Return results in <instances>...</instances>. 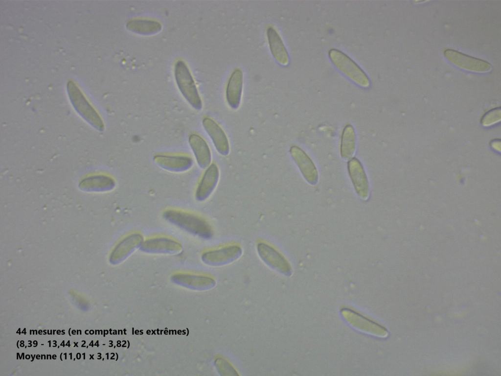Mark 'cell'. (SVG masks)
<instances>
[{
    "label": "cell",
    "instance_id": "6da1fadb",
    "mask_svg": "<svg viewBox=\"0 0 501 376\" xmlns=\"http://www.w3.org/2000/svg\"><path fill=\"white\" fill-rule=\"evenodd\" d=\"M164 220L194 236L204 240L212 238L214 233L211 225L199 214L177 208H167L162 213Z\"/></svg>",
    "mask_w": 501,
    "mask_h": 376
},
{
    "label": "cell",
    "instance_id": "7a4b0ae2",
    "mask_svg": "<svg viewBox=\"0 0 501 376\" xmlns=\"http://www.w3.org/2000/svg\"><path fill=\"white\" fill-rule=\"evenodd\" d=\"M174 74L177 86L186 101L197 110L202 107V101L194 79L186 65L182 60L175 63Z\"/></svg>",
    "mask_w": 501,
    "mask_h": 376
},
{
    "label": "cell",
    "instance_id": "3957f363",
    "mask_svg": "<svg viewBox=\"0 0 501 376\" xmlns=\"http://www.w3.org/2000/svg\"><path fill=\"white\" fill-rule=\"evenodd\" d=\"M243 249L237 243H230L203 251L200 258L209 266H221L230 264L243 255Z\"/></svg>",
    "mask_w": 501,
    "mask_h": 376
},
{
    "label": "cell",
    "instance_id": "277c9868",
    "mask_svg": "<svg viewBox=\"0 0 501 376\" xmlns=\"http://www.w3.org/2000/svg\"><path fill=\"white\" fill-rule=\"evenodd\" d=\"M255 249L260 259L268 267L283 275H290L292 268L290 262L274 246L265 240H258Z\"/></svg>",
    "mask_w": 501,
    "mask_h": 376
},
{
    "label": "cell",
    "instance_id": "5b68a950",
    "mask_svg": "<svg viewBox=\"0 0 501 376\" xmlns=\"http://www.w3.org/2000/svg\"><path fill=\"white\" fill-rule=\"evenodd\" d=\"M329 56L338 70L353 82L361 87H368L369 80L366 73L346 54L338 49H331Z\"/></svg>",
    "mask_w": 501,
    "mask_h": 376
},
{
    "label": "cell",
    "instance_id": "8992f818",
    "mask_svg": "<svg viewBox=\"0 0 501 376\" xmlns=\"http://www.w3.org/2000/svg\"><path fill=\"white\" fill-rule=\"evenodd\" d=\"M145 238L139 231H133L122 236L112 249L109 260L113 264H119L139 250Z\"/></svg>",
    "mask_w": 501,
    "mask_h": 376
},
{
    "label": "cell",
    "instance_id": "52a82bcc",
    "mask_svg": "<svg viewBox=\"0 0 501 376\" xmlns=\"http://www.w3.org/2000/svg\"><path fill=\"white\" fill-rule=\"evenodd\" d=\"M183 246L178 239L165 235H156L145 238L139 250L151 255H173L182 252Z\"/></svg>",
    "mask_w": 501,
    "mask_h": 376
},
{
    "label": "cell",
    "instance_id": "ba28073f",
    "mask_svg": "<svg viewBox=\"0 0 501 376\" xmlns=\"http://www.w3.org/2000/svg\"><path fill=\"white\" fill-rule=\"evenodd\" d=\"M68 91L73 105L81 116L97 130H103L105 126L103 120L82 93L74 87L70 88Z\"/></svg>",
    "mask_w": 501,
    "mask_h": 376
},
{
    "label": "cell",
    "instance_id": "9c48e42d",
    "mask_svg": "<svg viewBox=\"0 0 501 376\" xmlns=\"http://www.w3.org/2000/svg\"><path fill=\"white\" fill-rule=\"evenodd\" d=\"M154 162L159 167L172 172H182L192 166L193 160L184 154L158 153L153 157Z\"/></svg>",
    "mask_w": 501,
    "mask_h": 376
},
{
    "label": "cell",
    "instance_id": "30bf717a",
    "mask_svg": "<svg viewBox=\"0 0 501 376\" xmlns=\"http://www.w3.org/2000/svg\"><path fill=\"white\" fill-rule=\"evenodd\" d=\"M219 170L216 164L207 166L201 178L195 189V198L198 202L207 199L215 188L219 180Z\"/></svg>",
    "mask_w": 501,
    "mask_h": 376
},
{
    "label": "cell",
    "instance_id": "8fae6325",
    "mask_svg": "<svg viewBox=\"0 0 501 376\" xmlns=\"http://www.w3.org/2000/svg\"><path fill=\"white\" fill-rule=\"evenodd\" d=\"M444 54L450 61L465 70L478 72H485L489 71L491 69V65L488 62L455 50L446 49Z\"/></svg>",
    "mask_w": 501,
    "mask_h": 376
},
{
    "label": "cell",
    "instance_id": "7c38bea8",
    "mask_svg": "<svg viewBox=\"0 0 501 376\" xmlns=\"http://www.w3.org/2000/svg\"><path fill=\"white\" fill-rule=\"evenodd\" d=\"M290 152L306 181L311 184L316 183L318 178V171L308 155L301 148L296 145L290 147Z\"/></svg>",
    "mask_w": 501,
    "mask_h": 376
},
{
    "label": "cell",
    "instance_id": "4fadbf2b",
    "mask_svg": "<svg viewBox=\"0 0 501 376\" xmlns=\"http://www.w3.org/2000/svg\"><path fill=\"white\" fill-rule=\"evenodd\" d=\"M202 124L218 152L222 155H227L229 151V142L223 129L214 120L208 117H205L203 118Z\"/></svg>",
    "mask_w": 501,
    "mask_h": 376
},
{
    "label": "cell",
    "instance_id": "5bb4252c",
    "mask_svg": "<svg viewBox=\"0 0 501 376\" xmlns=\"http://www.w3.org/2000/svg\"><path fill=\"white\" fill-rule=\"evenodd\" d=\"M347 169L356 191L360 196L365 198L369 191L368 181L364 167L356 158H352L347 163Z\"/></svg>",
    "mask_w": 501,
    "mask_h": 376
},
{
    "label": "cell",
    "instance_id": "9a60e30c",
    "mask_svg": "<svg viewBox=\"0 0 501 376\" xmlns=\"http://www.w3.org/2000/svg\"><path fill=\"white\" fill-rule=\"evenodd\" d=\"M243 86V73L239 68L235 69L230 74L226 90L227 101L233 109L239 107Z\"/></svg>",
    "mask_w": 501,
    "mask_h": 376
},
{
    "label": "cell",
    "instance_id": "2e32d148",
    "mask_svg": "<svg viewBox=\"0 0 501 376\" xmlns=\"http://www.w3.org/2000/svg\"><path fill=\"white\" fill-rule=\"evenodd\" d=\"M266 34L269 48L274 59L280 65H287L289 54L278 32L273 26H269L267 28Z\"/></svg>",
    "mask_w": 501,
    "mask_h": 376
},
{
    "label": "cell",
    "instance_id": "e0dca14e",
    "mask_svg": "<svg viewBox=\"0 0 501 376\" xmlns=\"http://www.w3.org/2000/svg\"><path fill=\"white\" fill-rule=\"evenodd\" d=\"M188 143L199 166L205 168L211 160L210 148L205 140L197 133H191L188 137Z\"/></svg>",
    "mask_w": 501,
    "mask_h": 376
},
{
    "label": "cell",
    "instance_id": "ac0fdd59",
    "mask_svg": "<svg viewBox=\"0 0 501 376\" xmlns=\"http://www.w3.org/2000/svg\"><path fill=\"white\" fill-rule=\"evenodd\" d=\"M172 279L180 285L196 288L211 287L216 283L212 277L199 274L177 273L172 276Z\"/></svg>",
    "mask_w": 501,
    "mask_h": 376
},
{
    "label": "cell",
    "instance_id": "d6986e66",
    "mask_svg": "<svg viewBox=\"0 0 501 376\" xmlns=\"http://www.w3.org/2000/svg\"><path fill=\"white\" fill-rule=\"evenodd\" d=\"M356 135L353 126L346 124L343 128L341 139L340 153L345 159L351 158L356 148Z\"/></svg>",
    "mask_w": 501,
    "mask_h": 376
},
{
    "label": "cell",
    "instance_id": "ffe728a7",
    "mask_svg": "<svg viewBox=\"0 0 501 376\" xmlns=\"http://www.w3.org/2000/svg\"><path fill=\"white\" fill-rule=\"evenodd\" d=\"M127 27L136 33L149 34L158 32L161 29V25L157 21L146 19H135L129 20Z\"/></svg>",
    "mask_w": 501,
    "mask_h": 376
},
{
    "label": "cell",
    "instance_id": "44dd1931",
    "mask_svg": "<svg viewBox=\"0 0 501 376\" xmlns=\"http://www.w3.org/2000/svg\"><path fill=\"white\" fill-rule=\"evenodd\" d=\"M215 364L219 373L222 376L238 375L232 365L227 360L222 357L217 358L215 361Z\"/></svg>",
    "mask_w": 501,
    "mask_h": 376
}]
</instances>
